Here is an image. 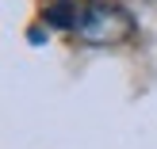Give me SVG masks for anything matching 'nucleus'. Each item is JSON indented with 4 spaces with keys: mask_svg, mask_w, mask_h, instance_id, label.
I'll use <instances>...</instances> for the list:
<instances>
[{
    "mask_svg": "<svg viewBox=\"0 0 157 149\" xmlns=\"http://www.w3.org/2000/svg\"><path fill=\"white\" fill-rule=\"evenodd\" d=\"M73 31L92 46H119L134 35V15L115 0H84Z\"/></svg>",
    "mask_w": 157,
    "mask_h": 149,
    "instance_id": "nucleus-1",
    "label": "nucleus"
}]
</instances>
